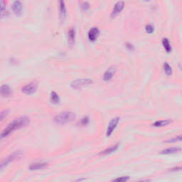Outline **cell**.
Instances as JSON below:
<instances>
[{
    "mask_svg": "<svg viewBox=\"0 0 182 182\" xmlns=\"http://www.w3.org/2000/svg\"><path fill=\"white\" fill-rule=\"evenodd\" d=\"M30 122V118L26 116H23L17 119H14L13 121L10 122L6 128L2 131L1 134V138H6L9 135L12 134V132L17 130V129L23 128V127L29 125Z\"/></svg>",
    "mask_w": 182,
    "mask_h": 182,
    "instance_id": "cell-1",
    "label": "cell"
},
{
    "mask_svg": "<svg viewBox=\"0 0 182 182\" xmlns=\"http://www.w3.org/2000/svg\"><path fill=\"white\" fill-rule=\"evenodd\" d=\"M76 118L75 113L71 111H65L54 116L53 121L57 125H66L74 121Z\"/></svg>",
    "mask_w": 182,
    "mask_h": 182,
    "instance_id": "cell-2",
    "label": "cell"
},
{
    "mask_svg": "<svg viewBox=\"0 0 182 182\" xmlns=\"http://www.w3.org/2000/svg\"><path fill=\"white\" fill-rule=\"evenodd\" d=\"M93 83V80L91 78H80L72 81L71 87L75 90L81 89V88L87 87Z\"/></svg>",
    "mask_w": 182,
    "mask_h": 182,
    "instance_id": "cell-3",
    "label": "cell"
},
{
    "mask_svg": "<svg viewBox=\"0 0 182 182\" xmlns=\"http://www.w3.org/2000/svg\"><path fill=\"white\" fill-rule=\"evenodd\" d=\"M23 155V152L22 151H17V152H13L12 154H11L10 156H8L6 159L2 160L1 164H0V169L3 170L5 167L8 165L9 163H10L11 162H13L14 160H17L20 159Z\"/></svg>",
    "mask_w": 182,
    "mask_h": 182,
    "instance_id": "cell-4",
    "label": "cell"
},
{
    "mask_svg": "<svg viewBox=\"0 0 182 182\" xmlns=\"http://www.w3.org/2000/svg\"><path fill=\"white\" fill-rule=\"evenodd\" d=\"M38 88V83L37 81H32L29 83L25 85L21 88V92L26 95H31L37 91Z\"/></svg>",
    "mask_w": 182,
    "mask_h": 182,
    "instance_id": "cell-5",
    "label": "cell"
},
{
    "mask_svg": "<svg viewBox=\"0 0 182 182\" xmlns=\"http://www.w3.org/2000/svg\"><path fill=\"white\" fill-rule=\"evenodd\" d=\"M119 122H120V118H115L112 119L110 121L109 124H108L107 132H106V136H111L113 132L116 129V127H118Z\"/></svg>",
    "mask_w": 182,
    "mask_h": 182,
    "instance_id": "cell-6",
    "label": "cell"
},
{
    "mask_svg": "<svg viewBox=\"0 0 182 182\" xmlns=\"http://www.w3.org/2000/svg\"><path fill=\"white\" fill-rule=\"evenodd\" d=\"M12 9L16 16L19 17L23 14V4L19 0H16L15 1H14V3L12 4Z\"/></svg>",
    "mask_w": 182,
    "mask_h": 182,
    "instance_id": "cell-7",
    "label": "cell"
},
{
    "mask_svg": "<svg viewBox=\"0 0 182 182\" xmlns=\"http://www.w3.org/2000/svg\"><path fill=\"white\" fill-rule=\"evenodd\" d=\"M1 95L4 98H10L12 95V90L7 84H3L1 86Z\"/></svg>",
    "mask_w": 182,
    "mask_h": 182,
    "instance_id": "cell-8",
    "label": "cell"
},
{
    "mask_svg": "<svg viewBox=\"0 0 182 182\" xmlns=\"http://www.w3.org/2000/svg\"><path fill=\"white\" fill-rule=\"evenodd\" d=\"M124 7H125V3L124 1H119L115 4L114 8H113V12H112L111 16L112 17H115L118 14H119L120 12H122V10L124 9Z\"/></svg>",
    "mask_w": 182,
    "mask_h": 182,
    "instance_id": "cell-9",
    "label": "cell"
},
{
    "mask_svg": "<svg viewBox=\"0 0 182 182\" xmlns=\"http://www.w3.org/2000/svg\"><path fill=\"white\" fill-rule=\"evenodd\" d=\"M99 34H100V31H99L98 28H97V27H93V28H91V30L89 31V32H88V39L91 41H95L98 38Z\"/></svg>",
    "mask_w": 182,
    "mask_h": 182,
    "instance_id": "cell-10",
    "label": "cell"
},
{
    "mask_svg": "<svg viewBox=\"0 0 182 182\" xmlns=\"http://www.w3.org/2000/svg\"><path fill=\"white\" fill-rule=\"evenodd\" d=\"M115 72H116V69H115V67H110L108 68L107 71H105V73H104L103 80L105 81L110 80L114 77Z\"/></svg>",
    "mask_w": 182,
    "mask_h": 182,
    "instance_id": "cell-11",
    "label": "cell"
},
{
    "mask_svg": "<svg viewBox=\"0 0 182 182\" xmlns=\"http://www.w3.org/2000/svg\"><path fill=\"white\" fill-rule=\"evenodd\" d=\"M75 31L73 28H71L68 32V44L70 46H73L75 44Z\"/></svg>",
    "mask_w": 182,
    "mask_h": 182,
    "instance_id": "cell-12",
    "label": "cell"
},
{
    "mask_svg": "<svg viewBox=\"0 0 182 182\" xmlns=\"http://www.w3.org/2000/svg\"><path fill=\"white\" fill-rule=\"evenodd\" d=\"M119 148V144H116V145L111 146V147H107L105 149H104L103 151H102L101 152L99 153V155H108V154H110L112 153L116 152Z\"/></svg>",
    "mask_w": 182,
    "mask_h": 182,
    "instance_id": "cell-13",
    "label": "cell"
},
{
    "mask_svg": "<svg viewBox=\"0 0 182 182\" xmlns=\"http://www.w3.org/2000/svg\"><path fill=\"white\" fill-rule=\"evenodd\" d=\"M48 166L47 162H37V163L32 164L30 165L29 169L31 171L34 170H39V169H43Z\"/></svg>",
    "mask_w": 182,
    "mask_h": 182,
    "instance_id": "cell-14",
    "label": "cell"
},
{
    "mask_svg": "<svg viewBox=\"0 0 182 182\" xmlns=\"http://www.w3.org/2000/svg\"><path fill=\"white\" fill-rule=\"evenodd\" d=\"M181 149L179 148V147H169V148L163 149L160 152V154H176V153L181 152Z\"/></svg>",
    "mask_w": 182,
    "mask_h": 182,
    "instance_id": "cell-15",
    "label": "cell"
},
{
    "mask_svg": "<svg viewBox=\"0 0 182 182\" xmlns=\"http://www.w3.org/2000/svg\"><path fill=\"white\" fill-rule=\"evenodd\" d=\"M172 121L169 119H167V120H157L155 122L152 124L153 127H164V126H167L169 125Z\"/></svg>",
    "mask_w": 182,
    "mask_h": 182,
    "instance_id": "cell-16",
    "label": "cell"
},
{
    "mask_svg": "<svg viewBox=\"0 0 182 182\" xmlns=\"http://www.w3.org/2000/svg\"><path fill=\"white\" fill-rule=\"evenodd\" d=\"M60 16L62 21H64L66 17V10L64 4V0H60Z\"/></svg>",
    "mask_w": 182,
    "mask_h": 182,
    "instance_id": "cell-17",
    "label": "cell"
},
{
    "mask_svg": "<svg viewBox=\"0 0 182 182\" xmlns=\"http://www.w3.org/2000/svg\"><path fill=\"white\" fill-rule=\"evenodd\" d=\"M50 100H51V103L54 105L58 104L60 102V97L57 94L56 92L53 91L51 94V98H50Z\"/></svg>",
    "mask_w": 182,
    "mask_h": 182,
    "instance_id": "cell-18",
    "label": "cell"
},
{
    "mask_svg": "<svg viewBox=\"0 0 182 182\" xmlns=\"http://www.w3.org/2000/svg\"><path fill=\"white\" fill-rule=\"evenodd\" d=\"M162 45H163L165 51H167V53H170V52L172 51V46H171L170 42H169L168 39H167V38L163 39V40H162Z\"/></svg>",
    "mask_w": 182,
    "mask_h": 182,
    "instance_id": "cell-19",
    "label": "cell"
},
{
    "mask_svg": "<svg viewBox=\"0 0 182 182\" xmlns=\"http://www.w3.org/2000/svg\"><path fill=\"white\" fill-rule=\"evenodd\" d=\"M164 71L167 75H171L172 74V68L168 63H165L163 66Z\"/></svg>",
    "mask_w": 182,
    "mask_h": 182,
    "instance_id": "cell-20",
    "label": "cell"
},
{
    "mask_svg": "<svg viewBox=\"0 0 182 182\" xmlns=\"http://www.w3.org/2000/svg\"><path fill=\"white\" fill-rule=\"evenodd\" d=\"M182 142V134L178 135V136L169 139V140L166 141L167 143H174V142Z\"/></svg>",
    "mask_w": 182,
    "mask_h": 182,
    "instance_id": "cell-21",
    "label": "cell"
},
{
    "mask_svg": "<svg viewBox=\"0 0 182 182\" xmlns=\"http://www.w3.org/2000/svg\"><path fill=\"white\" fill-rule=\"evenodd\" d=\"M1 17H4L6 16L7 9H6V3L4 2V0H1Z\"/></svg>",
    "mask_w": 182,
    "mask_h": 182,
    "instance_id": "cell-22",
    "label": "cell"
},
{
    "mask_svg": "<svg viewBox=\"0 0 182 182\" xmlns=\"http://www.w3.org/2000/svg\"><path fill=\"white\" fill-rule=\"evenodd\" d=\"M88 123H89V118L87 116L84 117L83 118L81 119L80 122H79V124H80L81 126H86L87 125Z\"/></svg>",
    "mask_w": 182,
    "mask_h": 182,
    "instance_id": "cell-23",
    "label": "cell"
},
{
    "mask_svg": "<svg viewBox=\"0 0 182 182\" xmlns=\"http://www.w3.org/2000/svg\"><path fill=\"white\" fill-rule=\"evenodd\" d=\"M129 176H121V177L116 178V179H115L113 181H118V182H125L129 181Z\"/></svg>",
    "mask_w": 182,
    "mask_h": 182,
    "instance_id": "cell-24",
    "label": "cell"
},
{
    "mask_svg": "<svg viewBox=\"0 0 182 182\" xmlns=\"http://www.w3.org/2000/svg\"><path fill=\"white\" fill-rule=\"evenodd\" d=\"M145 31H146V32H147V33L152 34L154 31V27L152 25H150V24L147 25V26H146V27H145Z\"/></svg>",
    "mask_w": 182,
    "mask_h": 182,
    "instance_id": "cell-25",
    "label": "cell"
},
{
    "mask_svg": "<svg viewBox=\"0 0 182 182\" xmlns=\"http://www.w3.org/2000/svg\"><path fill=\"white\" fill-rule=\"evenodd\" d=\"M8 114H9L8 110H4L1 112V115H0V116H1V121H3L4 119L6 118L7 115H8Z\"/></svg>",
    "mask_w": 182,
    "mask_h": 182,
    "instance_id": "cell-26",
    "label": "cell"
},
{
    "mask_svg": "<svg viewBox=\"0 0 182 182\" xmlns=\"http://www.w3.org/2000/svg\"><path fill=\"white\" fill-rule=\"evenodd\" d=\"M170 172H180V171H182V167L181 166H178V167H174L173 168L169 169Z\"/></svg>",
    "mask_w": 182,
    "mask_h": 182,
    "instance_id": "cell-27",
    "label": "cell"
},
{
    "mask_svg": "<svg viewBox=\"0 0 182 182\" xmlns=\"http://www.w3.org/2000/svg\"><path fill=\"white\" fill-rule=\"evenodd\" d=\"M126 47L128 48L129 51H133V50H134V46H133L132 44H129V43H127V46H126Z\"/></svg>",
    "mask_w": 182,
    "mask_h": 182,
    "instance_id": "cell-28",
    "label": "cell"
},
{
    "mask_svg": "<svg viewBox=\"0 0 182 182\" xmlns=\"http://www.w3.org/2000/svg\"><path fill=\"white\" fill-rule=\"evenodd\" d=\"M145 1H150V0H145Z\"/></svg>",
    "mask_w": 182,
    "mask_h": 182,
    "instance_id": "cell-29",
    "label": "cell"
}]
</instances>
